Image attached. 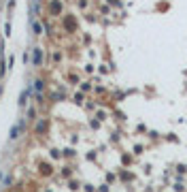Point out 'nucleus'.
Instances as JSON below:
<instances>
[{"mask_svg": "<svg viewBox=\"0 0 187 192\" xmlns=\"http://www.w3.org/2000/svg\"><path fill=\"white\" fill-rule=\"evenodd\" d=\"M43 173H51V166L49 164H43Z\"/></svg>", "mask_w": 187, "mask_h": 192, "instance_id": "obj_4", "label": "nucleus"}, {"mask_svg": "<svg viewBox=\"0 0 187 192\" xmlns=\"http://www.w3.org/2000/svg\"><path fill=\"white\" fill-rule=\"evenodd\" d=\"M21 128H23V122H17V124H15V126L11 128V139H17V137H19L17 132H19Z\"/></svg>", "mask_w": 187, "mask_h": 192, "instance_id": "obj_1", "label": "nucleus"}, {"mask_svg": "<svg viewBox=\"0 0 187 192\" xmlns=\"http://www.w3.org/2000/svg\"><path fill=\"white\" fill-rule=\"evenodd\" d=\"M45 128H47V122H45V119H43V122H38V124H36V132H43Z\"/></svg>", "mask_w": 187, "mask_h": 192, "instance_id": "obj_2", "label": "nucleus"}, {"mask_svg": "<svg viewBox=\"0 0 187 192\" xmlns=\"http://www.w3.org/2000/svg\"><path fill=\"white\" fill-rule=\"evenodd\" d=\"M43 85H45V83H43V81H40V79H38V81H36V85H34V88H36V90H38V92H40V90H43Z\"/></svg>", "mask_w": 187, "mask_h": 192, "instance_id": "obj_6", "label": "nucleus"}, {"mask_svg": "<svg viewBox=\"0 0 187 192\" xmlns=\"http://www.w3.org/2000/svg\"><path fill=\"white\" fill-rule=\"evenodd\" d=\"M51 11H55V13H58V11H60V2H53V5H51Z\"/></svg>", "mask_w": 187, "mask_h": 192, "instance_id": "obj_5", "label": "nucleus"}, {"mask_svg": "<svg viewBox=\"0 0 187 192\" xmlns=\"http://www.w3.org/2000/svg\"><path fill=\"white\" fill-rule=\"evenodd\" d=\"M34 64H40V49H34Z\"/></svg>", "mask_w": 187, "mask_h": 192, "instance_id": "obj_3", "label": "nucleus"}]
</instances>
